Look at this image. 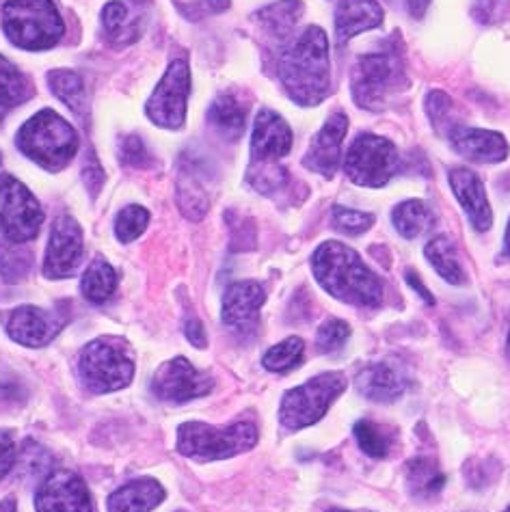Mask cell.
<instances>
[{
  "label": "cell",
  "instance_id": "obj_19",
  "mask_svg": "<svg viewBox=\"0 0 510 512\" xmlns=\"http://www.w3.org/2000/svg\"><path fill=\"white\" fill-rule=\"evenodd\" d=\"M450 143L463 158L474 163H502L508 156V143L498 132L478 128H454Z\"/></svg>",
  "mask_w": 510,
  "mask_h": 512
},
{
  "label": "cell",
  "instance_id": "obj_34",
  "mask_svg": "<svg viewBox=\"0 0 510 512\" xmlns=\"http://www.w3.org/2000/svg\"><path fill=\"white\" fill-rule=\"evenodd\" d=\"M355 439L359 448L372 458H385L392 452V435L370 420H361L355 424Z\"/></svg>",
  "mask_w": 510,
  "mask_h": 512
},
{
  "label": "cell",
  "instance_id": "obj_46",
  "mask_svg": "<svg viewBox=\"0 0 510 512\" xmlns=\"http://www.w3.org/2000/svg\"><path fill=\"white\" fill-rule=\"evenodd\" d=\"M407 284H409L415 292H418L428 305H433V303H435V301H433V296H431V292H428V288H426V286L422 284V281H420L418 273H415V271H407Z\"/></svg>",
  "mask_w": 510,
  "mask_h": 512
},
{
  "label": "cell",
  "instance_id": "obj_2",
  "mask_svg": "<svg viewBox=\"0 0 510 512\" xmlns=\"http://www.w3.org/2000/svg\"><path fill=\"white\" fill-rule=\"evenodd\" d=\"M279 78L288 96L301 106H316L331 89L329 42L318 26H310L279 61Z\"/></svg>",
  "mask_w": 510,
  "mask_h": 512
},
{
  "label": "cell",
  "instance_id": "obj_48",
  "mask_svg": "<svg viewBox=\"0 0 510 512\" xmlns=\"http://www.w3.org/2000/svg\"><path fill=\"white\" fill-rule=\"evenodd\" d=\"M204 7L212 13H221L230 7V0H204Z\"/></svg>",
  "mask_w": 510,
  "mask_h": 512
},
{
  "label": "cell",
  "instance_id": "obj_49",
  "mask_svg": "<svg viewBox=\"0 0 510 512\" xmlns=\"http://www.w3.org/2000/svg\"><path fill=\"white\" fill-rule=\"evenodd\" d=\"M0 512H18L16 500H13V497H5V500L0 502Z\"/></svg>",
  "mask_w": 510,
  "mask_h": 512
},
{
  "label": "cell",
  "instance_id": "obj_10",
  "mask_svg": "<svg viewBox=\"0 0 510 512\" xmlns=\"http://www.w3.org/2000/svg\"><path fill=\"white\" fill-rule=\"evenodd\" d=\"M396 85H402V67L387 52L359 57L353 70V98L368 111L385 109Z\"/></svg>",
  "mask_w": 510,
  "mask_h": 512
},
{
  "label": "cell",
  "instance_id": "obj_39",
  "mask_svg": "<svg viewBox=\"0 0 510 512\" xmlns=\"http://www.w3.org/2000/svg\"><path fill=\"white\" fill-rule=\"evenodd\" d=\"M372 223H374V217L368 212H359V210H351L344 206L333 208V225L348 236H357V234L368 232Z\"/></svg>",
  "mask_w": 510,
  "mask_h": 512
},
{
  "label": "cell",
  "instance_id": "obj_35",
  "mask_svg": "<svg viewBox=\"0 0 510 512\" xmlns=\"http://www.w3.org/2000/svg\"><path fill=\"white\" fill-rule=\"evenodd\" d=\"M305 353V344L301 338H288L281 344L273 346L271 350H266V355L262 359L264 368L271 372H288L292 368H297Z\"/></svg>",
  "mask_w": 510,
  "mask_h": 512
},
{
  "label": "cell",
  "instance_id": "obj_6",
  "mask_svg": "<svg viewBox=\"0 0 510 512\" xmlns=\"http://www.w3.org/2000/svg\"><path fill=\"white\" fill-rule=\"evenodd\" d=\"M255 443H258V428L249 422L232 426L186 422L178 428V452L201 461H221L251 450Z\"/></svg>",
  "mask_w": 510,
  "mask_h": 512
},
{
  "label": "cell",
  "instance_id": "obj_38",
  "mask_svg": "<svg viewBox=\"0 0 510 512\" xmlns=\"http://www.w3.org/2000/svg\"><path fill=\"white\" fill-rule=\"evenodd\" d=\"M348 338H351V327L344 320L331 318L318 329L316 346L320 353H335V350H340L346 344Z\"/></svg>",
  "mask_w": 510,
  "mask_h": 512
},
{
  "label": "cell",
  "instance_id": "obj_12",
  "mask_svg": "<svg viewBox=\"0 0 510 512\" xmlns=\"http://www.w3.org/2000/svg\"><path fill=\"white\" fill-rule=\"evenodd\" d=\"M214 387L210 374L199 372L189 359L176 357L165 361L152 379V392L158 400L165 402H189L206 396Z\"/></svg>",
  "mask_w": 510,
  "mask_h": 512
},
{
  "label": "cell",
  "instance_id": "obj_47",
  "mask_svg": "<svg viewBox=\"0 0 510 512\" xmlns=\"http://www.w3.org/2000/svg\"><path fill=\"white\" fill-rule=\"evenodd\" d=\"M426 7H428V0H407V9L413 13L415 18H422Z\"/></svg>",
  "mask_w": 510,
  "mask_h": 512
},
{
  "label": "cell",
  "instance_id": "obj_50",
  "mask_svg": "<svg viewBox=\"0 0 510 512\" xmlns=\"http://www.w3.org/2000/svg\"><path fill=\"white\" fill-rule=\"evenodd\" d=\"M504 255H508L510 258V223L506 227V236H504Z\"/></svg>",
  "mask_w": 510,
  "mask_h": 512
},
{
  "label": "cell",
  "instance_id": "obj_44",
  "mask_svg": "<svg viewBox=\"0 0 510 512\" xmlns=\"http://www.w3.org/2000/svg\"><path fill=\"white\" fill-rule=\"evenodd\" d=\"M85 182L87 186L93 191V195H96L100 188H102V182H104V171L98 163L96 156H89L87 158V165H85Z\"/></svg>",
  "mask_w": 510,
  "mask_h": 512
},
{
  "label": "cell",
  "instance_id": "obj_36",
  "mask_svg": "<svg viewBox=\"0 0 510 512\" xmlns=\"http://www.w3.org/2000/svg\"><path fill=\"white\" fill-rule=\"evenodd\" d=\"M178 199H180L182 212L193 221H199L208 210L206 191L195 182V175H191L189 171H182V175H180Z\"/></svg>",
  "mask_w": 510,
  "mask_h": 512
},
{
  "label": "cell",
  "instance_id": "obj_27",
  "mask_svg": "<svg viewBox=\"0 0 510 512\" xmlns=\"http://www.w3.org/2000/svg\"><path fill=\"white\" fill-rule=\"evenodd\" d=\"M392 221L402 238L413 240L422 236L426 229L433 225V214L426 208L424 201L409 199V201H402V204L394 208Z\"/></svg>",
  "mask_w": 510,
  "mask_h": 512
},
{
  "label": "cell",
  "instance_id": "obj_40",
  "mask_svg": "<svg viewBox=\"0 0 510 512\" xmlns=\"http://www.w3.org/2000/svg\"><path fill=\"white\" fill-rule=\"evenodd\" d=\"M264 169L251 173V184L262 193H273L286 184V169H277L273 163H258Z\"/></svg>",
  "mask_w": 510,
  "mask_h": 512
},
{
  "label": "cell",
  "instance_id": "obj_18",
  "mask_svg": "<svg viewBox=\"0 0 510 512\" xmlns=\"http://www.w3.org/2000/svg\"><path fill=\"white\" fill-rule=\"evenodd\" d=\"M346 130H348L346 115L344 113L331 115L325 121L322 130L314 137V141L310 145V152H307V156L303 160L305 167L331 178V175L340 167L342 143L346 137Z\"/></svg>",
  "mask_w": 510,
  "mask_h": 512
},
{
  "label": "cell",
  "instance_id": "obj_43",
  "mask_svg": "<svg viewBox=\"0 0 510 512\" xmlns=\"http://www.w3.org/2000/svg\"><path fill=\"white\" fill-rule=\"evenodd\" d=\"M450 109H452V102H450V98L446 96V93L433 91L431 96H428V115H431L435 126L439 124V121H446L448 119Z\"/></svg>",
  "mask_w": 510,
  "mask_h": 512
},
{
  "label": "cell",
  "instance_id": "obj_25",
  "mask_svg": "<svg viewBox=\"0 0 510 512\" xmlns=\"http://www.w3.org/2000/svg\"><path fill=\"white\" fill-rule=\"evenodd\" d=\"M245 117H247L245 106L240 104L234 96H227V93L219 96L210 106V121L217 126V130H221L225 137L232 141L243 137L245 126H247Z\"/></svg>",
  "mask_w": 510,
  "mask_h": 512
},
{
  "label": "cell",
  "instance_id": "obj_9",
  "mask_svg": "<svg viewBox=\"0 0 510 512\" xmlns=\"http://www.w3.org/2000/svg\"><path fill=\"white\" fill-rule=\"evenodd\" d=\"M44 223V210L33 193L11 175L0 178V234L5 240H33Z\"/></svg>",
  "mask_w": 510,
  "mask_h": 512
},
{
  "label": "cell",
  "instance_id": "obj_14",
  "mask_svg": "<svg viewBox=\"0 0 510 512\" xmlns=\"http://www.w3.org/2000/svg\"><path fill=\"white\" fill-rule=\"evenodd\" d=\"M83 258V232L80 225L63 214L52 225L44 260V275L50 279L70 277Z\"/></svg>",
  "mask_w": 510,
  "mask_h": 512
},
{
  "label": "cell",
  "instance_id": "obj_29",
  "mask_svg": "<svg viewBox=\"0 0 510 512\" xmlns=\"http://www.w3.org/2000/svg\"><path fill=\"white\" fill-rule=\"evenodd\" d=\"M31 85L16 65L0 57V115L31 98Z\"/></svg>",
  "mask_w": 510,
  "mask_h": 512
},
{
  "label": "cell",
  "instance_id": "obj_54",
  "mask_svg": "<svg viewBox=\"0 0 510 512\" xmlns=\"http://www.w3.org/2000/svg\"><path fill=\"white\" fill-rule=\"evenodd\" d=\"M506 512H510V506H508V510H506Z\"/></svg>",
  "mask_w": 510,
  "mask_h": 512
},
{
  "label": "cell",
  "instance_id": "obj_28",
  "mask_svg": "<svg viewBox=\"0 0 510 512\" xmlns=\"http://www.w3.org/2000/svg\"><path fill=\"white\" fill-rule=\"evenodd\" d=\"M426 258L433 264L435 271L444 277L448 284L459 286L463 281V268L459 262V253H456L454 242L446 236H437L426 245Z\"/></svg>",
  "mask_w": 510,
  "mask_h": 512
},
{
  "label": "cell",
  "instance_id": "obj_21",
  "mask_svg": "<svg viewBox=\"0 0 510 512\" xmlns=\"http://www.w3.org/2000/svg\"><path fill=\"white\" fill-rule=\"evenodd\" d=\"M383 22V9L377 0H340L338 11H335V33L338 42L344 44L348 39L377 29Z\"/></svg>",
  "mask_w": 510,
  "mask_h": 512
},
{
  "label": "cell",
  "instance_id": "obj_24",
  "mask_svg": "<svg viewBox=\"0 0 510 512\" xmlns=\"http://www.w3.org/2000/svg\"><path fill=\"white\" fill-rule=\"evenodd\" d=\"M407 480L409 489L415 497L426 500V497H435L441 489L446 487V476L439 465L428 456L413 458L407 467Z\"/></svg>",
  "mask_w": 510,
  "mask_h": 512
},
{
  "label": "cell",
  "instance_id": "obj_20",
  "mask_svg": "<svg viewBox=\"0 0 510 512\" xmlns=\"http://www.w3.org/2000/svg\"><path fill=\"white\" fill-rule=\"evenodd\" d=\"M450 186L461 201L463 210L467 212L469 221L474 223L478 232H487L493 223V212L489 206V199L478 175L469 169H452L450 171Z\"/></svg>",
  "mask_w": 510,
  "mask_h": 512
},
{
  "label": "cell",
  "instance_id": "obj_3",
  "mask_svg": "<svg viewBox=\"0 0 510 512\" xmlns=\"http://www.w3.org/2000/svg\"><path fill=\"white\" fill-rule=\"evenodd\" d=\"M3 29L22 50H46L65 33L59 9L52 0H5Z\"/></svg>",
  "mask_w": 510,
  "mask_h": 512
},
{
  "label": "cell",
  "instance_id": "obj_11",
  "mask_svg": "<svg viewBox=\"0 0 510 512\" xmlns=\"http://www.w3.org/2000/svg\"><path fill=\"white\" fill-rule=\"evenodd\" d=\"M191 93V70L186 61H173L167 74L147 100L145 113L163 128H180L186 117V100Z\"/></svg>",
  "mask_w": 510,
  "mask_h": 512
},
{
  "label": "cell",
  "instance_id": "obj_16",
  "mask_svg": "<svg viewBox=\"0 0 510 512\" xmlns=\"http://www.w3.org/2000/svg\"><path fill=\"white\" fill-rule=\"evenodd\" d=\"M63 320L55 312H46L35 305L16 307L7 318V333L13 342L29 348L46 346L57 338Z\"/></svg>",
  "mask_w": 510,
  "mask_h": 512
},
{
  "label": "cell",
  "instance_id": "obj_33",
  "mask_svg": "<svg viewBox=\"0 0 510 512\" xmlns=\"http://www.w3.org/2000/svg\"><path fill=\"white\" fill-rule=\"evenodd\" d=\"M102 24H104V31L109 33L113 42L128 44L132 39H137V26L130 22L128 7L124 3H119V0H113V3L104 7Z\"/></svg>",
  "mask_w": 510,
  "mask_h": 512
},
{
  "label": "cell",
  "instance_id": "obj_17",
  "mask_svg": "<svg viewBox=\"0 0 510 512\" xmlns=\"http://www.w3.org/2000/svg\"><path fill=\"white\" fill-rule=\"evenodd\" d=\"M292 150V130L273 111H260L255 117L253 137H251V154L253 163H275Z\"/></svg>",
  "mask_w": 510,
  "mask_h": 512
},
{
  "label": "cell",
  "instance_id": "obj_51",
  "mask_svg": "<svg viewBox=\"0 0 510 512\" xmlns=\"http://www.w3.org/2000/svg\"><path fill=\"white\" fill-rule=\"evenodd\" d=\"M506 353H508V357H510V335H508V344H506Z\"/></svg>",
  "mask_w": 510,
  "mask_h": 512
},
{
  "label": "cell",
  "instance_id": "obj_32",
  "mask_svg": "<svg viewBox=\"0 0 510 512\" xmlns=\"http://www.w3.org/2000/svg\"><path fill=\"white\" fill-rule=\"evenodd\" d=\"M50 87L55 91V96L70 106L72 111H83L87 104V96H85V85L83 80L76 72L70 70H52L48 74Z\"/></svg>",
  "mask_w": 510,
  "mask_h": 512
},
{
  "label": "cell",
  "instance_id": "obj_7",
  "mask_svg": "<svg viewBox=\"0 0 510 512\" xmlns=\"http://www.w3.org/2000/svg\"><path fill=\"white\" fill-rule=\"evenodd\" d=\"M346 389L342 372H325L290 389L281 400L279 422L288 430H301L320 422L331 404Z\"/></svg>",
  "mask_w": 510,
  "mask_h": 512
},
{
  "label": "cell",
  "instance_id": "obj_4",
  "mask_svg": "<svg viewBox=\"0 0 510 512\" xmlns=\"http://www.w3.org/2000/svg\"><path fill=\"white\" fill-rule=\"evenodd\" d=\"M18 147L22 154L35 160L44 169H63L78 152V137L72 124L55 111L33 115L18 132Z\"/></svg>",
  "mask_w": 510,
  "mask_h": 512
},
{
  "label": "cell",
  "instance_id": "obj_15",
  "mask_svg": "<svg viewBox=\"0 0 510 512\" xmlns=\"http://www.w3.org/2000/svg\"><path fill=\"white\" fill-rule=\"evenodd\" d=\"M266 292L258 281H236L223 296V322L236 333H253L260 325Z\"/></svg>",
  "mask_w": 510,
  "mask_h": 512
},
{
  "label": "cell",
  "instance_id": "obj_53",
  "mask_svg": "<svg viewBox=\"0 0 510 512\" xmlns=\"http://www.w3.org/2000/svg\"><path fill=\"white\" fill-rule=\"evenodd\" d=\"M0 165H3V158H0Z\"/></svg>",
  "mask_w": 510,
  "mask_h": 512
},
{
  "label": "cell",
  "instance_id": "obj_13",
  "mask_svg": "<svg viewBox=\"0 0 510 512\" xmlns=\"http://www.w3.org/2000/svg\"><path fill=\"white\" fill-rule=\"evenodd\" d=\"M37 512H96L85 480L74 471H55L42 484L35 495Z\"/></svg>",
  "mask_w": 510,
  "mask_h": 512
},
{
  "label": "cell",
  "instance_id": "obj_8",
  "mask_svg": "<svg viewBox=\"0 0 510 512\" xmlns=\"http://www.w3.org/2000/svg\"><path fill=\"white\" fill-rule=\"evenodd\" d=\"M400 165L396 145L377 134H361L344 160V171L357 186L381 188L394 178Z\"/></svg>",
  "mask_w": 510,
  "mask_h": 512
},
{
  "label": "cell",
  "instance_id": "obj_23",
  "mask_svg": "<svg viewBox=\"0 0 510 512\" xmlns=\"http://www.w3.org/2000/svg\"><path fill=\"white\" fill-rule=\"evenodd\" d=\"M163 500V484L154 478H141L124 484L109 497V512H152Z\"/></svg>",
  "mask_w": 510,
  "mask_h": 512
},
{
  "label": "cell",
  "instance_id": "obj_37",
  "mask_svg": "<svg viewBox=\"0 0 510 512\" xmlns=\"http://www.w3.org/2000/svg\"><path fill=\"white\" fill-rule=\"evenodd\" d=\"M147 223H150V212L141 206H126L117 214L115 234L122 242H132L145 232Z\"/></svg>",
  "mask_w": 510,
  "mask_h": 512
},
{
  "label": "cell",
  "instance_id": "obj_52",
  "mask_svg": "<svg viewBox=\"0 0 510 512\" xmlns=\"http://www.w3.org/2000/svg\"><path fill=\"white\" fill-rule=\"evenodd\" d=\"M329 512H351V510H340V508H333V510H329Z\"/></svg>",
  "mask_w": 510,
  "mask_h": 512
},
{
  "label": "cell",
  "instance_id": "obj_30",
  "mask_svg": "<svg viewBox=\"0 0 510 512\" xmlns=\"http://www.w3.org/2000/svg\"><path fill=\"white\" fill-rule=\"evenodd\" d=\"M303 13L301 0H279L258 13L264 29L273 35H288Z\"/></svg>",
  "mask_w": 510,
  "mask_h": 512
},
{
  "label": "cell",
  "instance_id": "obj_45",
  "mask_svg": "<svg viewBox=\"0 0 510 512\" xmlns=\"http://www.w3.org/2000/svg\"><path fill=\"white\" fill-rule=\"evenodd\" d=\"M186 338H189V342H193L197 348H206V331L204 327H201V322L197 318H189L186 320Z\"/></svg>",
  "mask_w": 510,
  "mask_h": 512
},
{
  "label": "cell",
  "instance_id": "obj_1",
  "mask_svg": "<svg viewBox=\"0 0 510 512\" xmlns=\"http://www.w3.org/2000/svg\"><path fill=\"white\" fill-rule=\"evenodd\" d=\"M318 284L335 299L359 307H379L383 301V284L359 253L344 242L327 240L312 258Z\"/></svg>",
  "mask_w": 510,
  "mask_h": 512
},
{
  "label": "cell",
  "instance_id": "obj_42",
  "mask_svg": "<svg viewBox=\"0 0 510 512\" xmlns=\"http://www.w3.org/2000/svg\"><path fill=\"white\" fill-rule=\"evenodd\" d=\"M122 160L128 165L143 167L147 160H150V154H147L145 145L139 137H126L122 141Z\"/></svg>",
  "mask_w": 510,
  "mask_h": 512
},
{
  "label": "cell",
  "instance_id": "obj_26",
  "mask_svg": "<svg viewBox=\"0 0 510 512\" xmlns=\"http://www.w3.org/2000/svg\"><path fill=\"white\" fill-rule=\"evenodd\" d=\"M80 288H83L85 299L91 303L109 301L113 292L117 290V273L113 271V266L109 262L96 258L85 271Z\"/></svg>",
  "mask_w": 510,
  "mask_h": 512
},
{
  "label": "cell",
  "instance_id": "obj_41",
  "mask_svg": "<svg viewBox=\"0 0 510 512\" xmlns=\"http://www.w3.org/2000/svg\"><path fill=\"white\" fill-rule=\"evenodd\" d=\"M18 448L13 443V437L9 430H0V480H3L9 471L16 465Z\"/></svg>",
  "mask_w": 510,
  "mask_h": 512
},
{
  "label": "cell",
  "instance_id": "obj_31",
  "mask_svg": "<svg viewBox=\"0 0 510 512\" xmlns=\"http://www.w3.org/2000/svg\"><path fill=\"white\" fill-rule=\"evenodd\" d=\"M33 264V255L24 245L18 242L3 240L0 242V277L7 284H18L26 275Z\"/></svg>",
  "mask_w": 510,
  "mask_h": 512
},
{
  "label": "cell",
  "instance_id": "obj_5",
  "mask_svg": "<svg viewBox=\"0 0 510 512\" xmlns=\"http://www.w3.org/2000/svg\"><path fill=\"white\" fill-rule=\"evenodd\" d=\"M78 372L91 394H109L124 389L134 376L130 346L119 338L93 340L80 353Z\"/></svg>",
  "mask_w": 510,
  "mask_h": 512
},
{
  "label": "cell",
  "instance_id": "obj_22",
  "mask_svg": "<svg viewBox=\"0 0 510 512\" xmlns=\"http://www.w3.org/2000/svg\"><path fill=\"white\" fill-rule=\"evenodd\" d=\"M407 389V381L389 363H372L357 376V392L374 402H396Z\"/></svg>",
  "mask_w": 510,
  "mask_h": 512
}]
</instances>
